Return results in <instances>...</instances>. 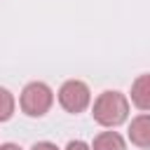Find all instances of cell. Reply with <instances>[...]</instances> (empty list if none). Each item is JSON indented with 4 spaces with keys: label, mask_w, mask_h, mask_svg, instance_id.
Segmentation results:
<instances>
[{
    "label": "cell",
    "mask_w": 150,
    "mask_h": 150,
    "mask_svg": "<svg viewBox=\"0 0 150 150\" xmlns=\"http://www.w3.org/2000/svg\"><path fill=\"white\" fill-rule=\"evenodd\" d=\"M129 141L138 148H150V112H143L129 124Z\"/></svg>",
    "instance_id": "4"
},
{
    "label": "cell",
    "mask_w": 150,
    "mask_h": 150,
    "mask_svg": "<svg viewBox=\"0 0 150 150\" xmlns=\"http://www.w3.org/2000/svg\"><path fill=\"white\" fill-rule=\"evenodd\" d=\"M0 150H21L19 145H14V143H2L0 145Z\"/></svg>",
    "instance_id": "10"
},
{
    "label": "cell",
    "mask_w": 150,
    "mask_h": 150,
    "mask_svg": "<svg viewBox=\"0 0 150 150\" xmlns=\"http://www.w3.org/2000/svg\"><path fill=\"white\" fill-rule=\"evenodd\" d=\"M66 150H91L84 141H70L68 145H66Z\"/></svg>",
    "instance_id": "8"
},
{
    "label": "cell",
    "mask_w": 150,
    "mask_h": 150,
    "mask_svg": "<svg viewBox=\"0 0 150 150\" xmlns=\"http://www.w3.org/2000/svg\"><path fill=\"white\" fill-rule=\"evenodd\" d=\"M91 115L101 127H120L129 117V101L120 91H103L94 101Z\"/></svg>",
    "instance_id": "1"
},
{
    "label": "cell",
    "mask_w": 150,
    "mask_h": 150,
    "mask_svg": "<svg viewBox=\"0 0 150 150\" xmlns=\"http://www.w3.org/2000/svg\"><path fill=\"white\" fill-rule=\"evenodd\" d=\"M91 150H127V143L117 131H103L94 138Z\"/></svg>",
    "instance_id": "6"
},
{
    "label": "cell",
    "mask_w": 150,
    "mask_h": 150,
    "mask_svg": "<svg viewBox=\"0 0 150 150\" xmlns=\"http://www.w3.org/2000/svg\"><path fill=\"white\" fill-rule=\"evenodd\" d=\"M89 101H91L89 87L84 82H80V80H68L59 89V103L68 112H82L89 105Z\"/></svg>",
    "instance_id": "3"
},
{
    "label": "cell",
    "mask_w": 150,
    "mask_h": 150,
    "mask_svg": "<svg viewBox=\"0 0 150 150\" xmlns=\"http://www.w3.org/2000/svg\"><path fill=\"white\" fill-rule=\"evenodd\" d=\"M12 112H14V96L5 87H0V122H7Z\"/></svg>",
    "instance_id": "7"
},
{
    "label": "cell",
    "mask_w": 150,
    "mask_h": 150,
    "mask_svg": "<svg viewBox=\"0 0 150 150\" xmlns=\"http://www.w3.org/2000/svg\"><path fill=\"white\" fill-rule=\"evenodd\" d=\"M30 150H59L54 143H49V141H40V143H35Z\"/></svg>",
    "instance_id": "9"
},
{
    "label": "cell",
    "mask_w": 150,
    "mask_h": 150,
    "mask_svg": "<svg viewBox=\"0 0 150 150\" xmlns=\"http://www.w3.org/2000/svg\"><path fill=\"white\" fill-rule=\"evenodd\" d=\"M19 103H21V110H23L26 115H30V117H42V115L52 108L54 94H52V89H49L45 82H30V84L23 87Z\"/></svg>",
    "instance_id": "2"
},
{
    "label": "cell",
    "mask_w": 150,
    "mask_h": 150,
    "mask_svg": "<svg viewBox=\"0 0 150 150\" xmlns=\"http://www.w3.org/2000/svg\"><path fill=\"white\" fill-rule=\"evenodd\" d=\"M131 103L138 110H150V75H141L131 84Z\"/></svg>",
    "instance_id": "5"
}]
</instances>
